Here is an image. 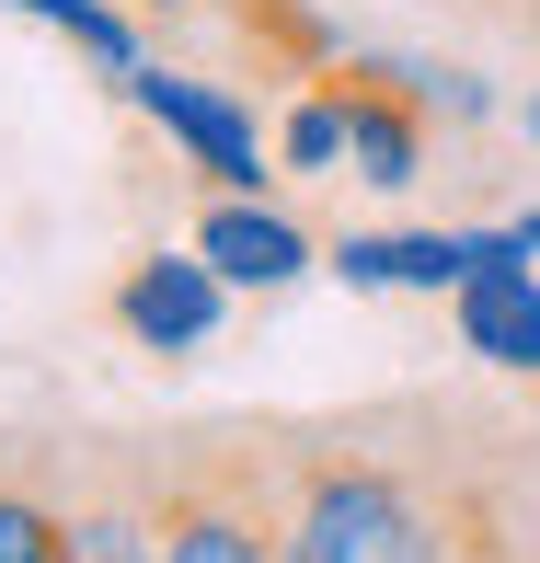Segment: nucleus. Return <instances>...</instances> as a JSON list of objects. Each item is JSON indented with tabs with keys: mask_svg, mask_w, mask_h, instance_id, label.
<instances>
[{
	"mask_svg": "<svg viewBox=\"0 0 540 563\" xmlns=\"http://www.w3.org/2000/svg\"><path fill=\"white\" fill-rule=\"evenodd\" d=\"M276 472H288V563H483V506H460L437 460L379 449L368 426L276 449Z\"/></svg>",
	"mask_w": 540,
	"mask_h": 563,
	"instance_id": "1",
	"label": "nucleus"
},
{
	"mask_svg": "<svg viewBox=\"0 0 540 563\" xmlns=\"http://www.w3.org/2000/svg\"><path fill=\"white\" fill-rule=\"evenodd\" d=\"M150 541L162 563H288V472L253 438L150 449Z\"/></svg>",
	"mask_w": 540,
	"mask_h": 563,
	"instance_id": "2",
	"label": "nucleus"
},
{
	"mask_svg": "<svg viewBox=\"0 0 540 563\" xmlns=\"http://www.w3.org/2000/svg\"><path fill=\"white\" fill-rule=\"evenodd\" d=\"M126 104H139L150 126H162V139L185 150V162L208 173L219 196H265V185H276V162H265V139H253V115L230 104L219 81H196V69H162V58H139V69H126Z\"/></svg>",
	"mask_w": 540,
	"mask_h": 563,
	"instance_id": "3",
	"label": "nucleus"
},
{
	"mask_svg": "<svg viewBox=\"0 0 540 563\" xmlns=\"http://www.w3.org/2000/svg\"><path fill=\"white\" fill-rule=\"evenodd\" d=\"M58 563H162L150 541V460H69L58 472Z\"/></svg>",
	"mask_w": 540,
	"mask_h": 563,
	"instance_id": "4",
	"label": "nucleus"
},
{
	"mask_svg": "<svg viewBox=\"0 0 540 563\" xmlns=\"http://www.w3.org/2000/svg\"><path fill=\"white\" fill-rule=\"evenodd\" d=\"M219 288H230V276L208 265V253H139V265L115 276V322L150 356H196L219 334Z\"/></svg>",
	"mask_w": 540,
	"mask_h": 563,
	"instance_id": "5",
	"label": "nucleus"
},
{
	"mask_svg": "<svg viewBox=\"0 0 540 563\" xmlns=\"http://www.w3.org/2000/svg\"><path fill=\"white\" fill-rule=\"evenodd\" d=\"M449 299H460V345H472V356H495V368H540V276H529V242H518V230H495V253H483Z\"/></svg>",
	"mask_w": 540,
	"mask_h": 563,
	"instance_id": "6",
	"label": "nucleus"
},
{
	"mask_svg": "<svg viewBox=\"0 0 540 563\" xmlns=\"http://www.w3.org/2000/svg\"><path fill=\"white\" fill-rule=\"evenodd\" d=\"M196 253H208L230 288H288V276H311V230L276 219L265 196H219V208L196 219Z\"/></svg>",
	"mask_w": 540,
	"mask_h": 563,
	"instance_id": "7",
	"label": "nucleus"
},
{
	"mask_svg": "<svg viewBox=\"0 0 540 563\" xmlns=\"http://www.w3.org/2000/svg\"><path fill=\"white\" fill-rule=\"evenodd\" d=\"M495 242H460V230H415V242H333V265L356 288H460Z\"/></svg>",
	"mask_w": 540,
	"mask_h": 563,
	"instance_id": "8",
	"label": "nucleus"
},
{
	"mask_svg": "<svg viewBox=\"0 0 540 563\" xmlns=\"http://www.w3.org/2000/svg\"><path fill=\"white\" fill-rule=\"evenodd\" d=\"M0 563H58V483L0 472Z\"/></svg>",
	"mask_w": 540,
	"mask_h": 563,
	"instance_id": "9",
	"label": "nucleus"
},
{
	"mask_svg": "<svg viewBox=\"0 0 540 563\" xmlns=\"http://www.w3.org/2000/svg\"><path fill=\"white\" fill-rule=\"evenodd\" d=\"M23 12H35V23H58V35L81 46L92 69H115V81H126V69H139V46H126V23L104 12V0H23Z\"/></svg>",
	"mask_w": 540,
	"mask_h": 563,
	"instance_id": "10",
	"label": "nucleus"
},
{
	"mask_svg": "<svg viewBox=\"0 0 540 563\" xmlns=\"http://www.w3.org/2000/svg\"><path fill=\"white\" fill-rule=\"evenodd\" d=\"M288 162H299V173H322V162H345V104H333V92H311V104L288 115Z\"/></svg>",
	"mask_w": 540,
	"mask_h": 563,
	"instance_id": "11",
	"label": "nucleus"
}]
</instances>
